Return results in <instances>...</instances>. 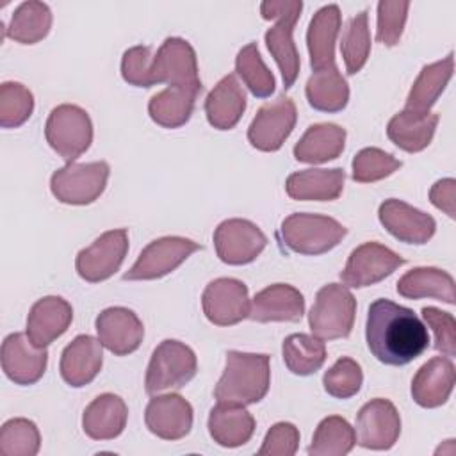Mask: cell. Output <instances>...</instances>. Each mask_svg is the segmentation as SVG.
Instances as JSON below:
<instances>
[{"instance_id": "6da1fadb", "label": "cell", "mask_w": 456, "mask_h": 456, "mask_svg": "<svg viewBox=\"0 0 456 456\" xmlns=\"http://www.w3.org/2000/svg\"><path fill=\"white\" fill-rule=\"evenodd\" d=\"M365 340L376 360L401 367L428 349L429 333L413 310L381 297L369 306Z\"/></svg>"}, {"instance_id": "7a4b0ae2", "label": "cell", "mask_w": 456, "mask_h": 456, "mask_svg": "<svg viewBox=\"0 0 456 456\" xmlns=\"http://www.w3.org/2000/svg\"><path fill=\"white\" fill-rule=\"evenodd\" d=\"M271 367L267 354L228 351L223 376L219 378L214 397L217 403L255 404L269 390Z\"/></svg>"}, {"instance_id": "3957f363", "label": "cell", "mask_w": 456, "mask_h": 456, "mask_svg": "<svg viewBox=\"0 0 456 456\" xmlns=\"http://www.w3.org/2000/svg\"><path fill=\"white\" fill-rule=\"evenodd\" d=\"M301 0H265L260 4L262 18L276 20V25L265 32V45L281 71L285 89H290L299 75L301 61L292 39V32L301 16Z\"/></svg>"}, {"instance_id": "277c9868", "label": "cell", "mask_w": 456, "mask_h": 456, "mask_svg": "<svg viewBox=\"0 0 456 456\" xmlns=\"http://www.w3.org/2000/svg\"><path fill=\"white\" fill-rule=\"evenodd\" d=\"M347 228L337 219L319 214L296 212L281 221L280 239L294 253L322 255L346 237Z\"/></svg>"}, {"instance_id": "5b68a950", "label": "cell", "mask_w": 456, "mask_h": 456, "mask_svg": "<svg viewBox=\"0 0 456 456\" xmlns=\"http://www.w3.org/2000/svg\"><path fill=\"white\" fill-rule=\"evenodd\" d=\"M356 314V299L346 285H324L310 308L308 326L321 340L349 337Z\"/></svg>"}, {"instance_id": "8992f818", "label": "cell", "mask_w": 456, "mask_h": 456, "mask_svg": "<svg viewBox=\"0 0 456 456\" xmlns=\"http://www.w3.org/2000/svg\"><path fill=\"white\" fill-rule=\"evenodd\" d=\"M198 370V360L194 351L175 338L162 340L150 358L144 388L150 395L164 390L185 387Z\"/></svg>"}, {"instance_id": "52a82bcc", "label": "cell", "mask_w": 456, "mask_h": 456, "mask_svg": "<svg viewBox=\"0 0 456 456\" xmlns=\"http://www.w3.org/2000/svg\"><path fill=\"white\" fill-rule=\"evenodd\" d=\"M46 142L66 164L75 162L93 142V123L89 114L73 103H62L52 109L45 125Z\"/></svg>"}, {"instance_id": "ba28073f", "label": "cell", "mask_w": 456, "mask_h": 456, "mask_svg": "<svg viewBox=\"0 0 456 456\" xmlns=\"http://www.w3.org/2000/svg\"><path fill=\"white\" fill-rule=\"evenodd\" d=\"M110 167L105 160L86 164H66L50 178V191L57 201L66 205H89L107 187Z\"/></svg>"}, {"instance_id": "9c48e42d", "label": "cell", "mask_w": 456, "mask_h": 456, "mask_svg": "<svg viewBox=\"0 0 456 456\" xmlns=\"http://www.w3.org/2000/svg\"><path fill=\"white\" fill-rule=\"evenodd\" d=\"M150 77L153 86L167 84V87H182L196 94L203 89L196 52L191 43L182 37H167L160 45L157 55H153Z\"/></svg>"}, {"instance_id": "30bf717a", "label": "cell", "mask_w": 456, "mask_h": 456, "mask_svg": "<svg viewBox=\"0 0 456 456\" xmlns=\"http://www.w3.org/2000/svg\"><path fill=\"white\" fill-rule=\"evenodd\" d=\"M201 248V244L178 235L155 239L139 253V258L123 274V280L139 281L162 278L173 273L178 265H182L192 253L200 251Z\"/></svg>"}, {"instance_id": "8fae6325", "label": "cell", "mask_w": 456, "mask_h": 456, "mask_svg": "<svg viewBox=\"0 0 456 456\" xmlns=\"http://www.w3.org/2000/svg\"><path fill=\"white\" fill-rule=\"evenodd\" d=\"M128 253L126 228L103 232L94 242L78 251L75 269L78 276L89 283H98L110 278L123 264Z\"/></svg>"}, {"instance_id": "7c38bea8", "label": "cell", "mask_w": 456, "mask_h": 456, "mask_svg": "<svg viewBox=\"0 0 456 456\" xmlns=\"http://www.w3.org/2000/svg\"><path fill=\"white\" fill-rule=\"evenodd\" d=\"M296 121V103L289 96L280 94L258 109L248 128V141L260 151H276L292 134Z\"/></svg>"}, {"instance_id": "4fadbf2b", "label": "cell", "mask_w": 456, "mask_h": 456, "mask_svg": "<svg viewBox=\"0 0 456 456\" xmlns=\"http://www.w3.org/2000/svg\"><path fill=\"white\" fill-rule=\"evenodd\" d=\"M404 262L401 255L379 242H363L351 251L340 280L353 289L370 287L390 276Z\"/></svg>"}, {"instance_id": "5bb4252c", "label": "cell", "mask_w": 456, "mask_h": 456, "mask_svg": "<svg viewBox=\"0 0 456 456\" xmlns=\"http://www.w3.org/2000/svg\"><path fill=\"white\" fill-rule=\"evenodd\" d=\"M265 246V233L248 219H226L219 223L214 232L216 253L219 260L228 265H244L253 262Z\"/></svg>"}, {"instance_id": "9a60e30c", "label": "cell", "mask_w": 456, "mask_h": 456, "mask_svg": "<svg viewBox=\"0 0 456 456\" xmlns=\"http://www.w3.org/2000/svg\"><path fill=\"white\" fill-rule=\"evenodd\" d=\"M356 442L372 451H388L401 435V417L388 399L365 403L356 415Z\"/></svg>"}, {"instance_id": "2e32d148", "label": "cell", "mask_w": 456, "mask_h": 456, "mask_svg": "<svg viewBox=\"0 0 456 456\" xmlns=\"http://www.w3.org/2000/svg\"><path fill=\"white\" fill-rule=\"evenodd\" d=\"M248 287L237 278L212 280L201 294L205 317L216 326H233L249 315Z\"/></svg>"}, {"instance_id": "e0dca14e", "label": "cell", "mask_w": 456, "mask_h": 456, "mask_svg": "<svg viewBox=\"0 0 456 456\" xmlns=\"http://www.w3.org/2000/svg\"><path fill=\"white\" fill-rule=\"evenodd\" d=\"M48 363L46 347H36L27 333H11L2 344V370L16 385L37 383Z\"/></svg>"}, {"instance_id": "ac0fdd59", "label": "cell", "mask_w": 456, "mask_h": 456, "mask_svg": "<svg viewBox=\"0 0 456 456\" xmlns=\"http://www.w3.org/2000/svg\"><path fill=\"white\" fill-rule=\"evenodd\" d=\"M98 338L116 356H126L139 349L144 326L141 319L125 306H109L102 310L94 321Z\"/></svg>"}, {"instance_id": "d6986e66", "label": "cell", "mask_w": 456, "mask_h": 456, "mask_svg": "<svg viewBox=\"0 0 456 456\" xmlns=\"http://www.w3.org/2000/svg\"><path fill=\"white\" fill-rule=\"evenodd\" d=\"M378 217L390 235L406 244H426L436 232V221L429 214L395 198L379 205Z\"/></svg>"}, {"instance_id": "ffe728a7", "label": "cell", "mask_w": 456, "mask_h": 456, "mask_svg": "<svg viewBox=\"0 0 456 456\" xmlns=\"http://www.w3.org/2000/svg\"><path fill=\"white\" fill-rule=\"evenodd\" d=\"M192 406L178 394H166L150 399L144 422L146 428L162 440H180L192 428Z\"/></svg>"}, {"instance_id": "44dd1931", "label": "cell", "mask_w": 456, "mask_h": 456, "mask_svg": "<svg viewBox=\"0 0 456 456\" xmlns=\"http://www.w3.org/2000/svg\"><path fill=\"white\" fill-rule=\"evenodd\" d=\"M305 314L303 294L287 283H274L256 292L249 303V319L256 322H297Z\"/></svg>"}, {"instance_id": "7402d4cb", "label": "cell", "mask_w": 456, "mask_h": 456, "mask_svg": "<svg viewBox=\"0 0 456 456\" xmlns=\"http://www.w3.org/2000/svg\"><path fill=\"white\" fill-rule=\"evenodd\" d=\"M102 347L103 346L100 338H94L91 335L75 337L61 354L59 370L62 379L73 388L89 385L102 370V363H103Z\"/></svg>"}, {"instance_id": "603a6c76", "label": "cell", "mask_w": 456, "mask_h": 456, "mask_svg": "<svg viewBox=\"0 0 456 456\" xmlns=\"http://www.w3.org/2000/svg\"><path fill=\"white\" fill-rule=\"evenodd\" d=\"M71 321V305L59 296H46L32 305L27 317V335L36 347H46L66 333Z\"/></svg>"}, {"instance_id": "cb8c5ba5", "label": "cell", "mask_w": 456, "mask_h": 456, "mask_svg": "<svg viewBox=\"0 0 456 456\" xmlns=\"http://www.w3.org/2000/svg\"><path fill=\"white\" fill-rule=\"evenodd\" d=\"M454 363L447 356L428 360L411 379V397L422 408H438L447 403L454 388Z\"/></svg>"}, {"instance_id": "d4e9b609", "label": "cell", "mask_w": 456, "mask_h": 456, "mask_svg": "<svg viewBox=\"0 0 456 456\" xmlns=\"http://www.w3.org/2000/svg\"><path fill=\"white\" fill-rule=\"evenodd\" d=\"M342 14L337 4L321 7L310 20L306 32V46L310 66L314 71L335 66V43L340 32Z\"/></svg>"}, {"instance_id": "484cf974", "label": "cell", "mask_w": 456, "mask_h": 456, "mask_svg": "<svg viewBox=\"0 0 456 456\" xmlns=\"http://www.w3.org/2000/svg\"><path fill=\"white\" fill-rule=\"evenodd\" d=\"M128 408L116 394H102L93 399L82 415V429L93 440H112L126 426Z\"/></svg>"}, {"instance_id": "4316f807", "label": "cell", "mask_w": 456, "mask_h": 456, "mask_svg": "<svg viewBox=\"0 0 456 456\" xmlns=\"http://www.w3.org/2000/svg\"><path fill=\"white\" fill-rule=\"evenodd\" d=\"M246 110V93L233 73L223 77L205 98V114L217 130H232Z\"/></svg>"}, {"instance_id": "83f0119b", "label": "cell", "mask_w": 456, "mask_h": 456, "mask_svg": "<svg viewBox=\"0 0 456 456\" xmlns=\"http://www.w3.org/2000/svg\"><path fill=\"white\" fill-rule=\"evenodd\" d=\"M346 173L333 169H303L292 173L285 182V191L297 201H333L344 191Z\"/></svg>"}, {"instance_id": "f1b7e54d", "label": "cell", "mask_w": 456, "mask_h": 456, "mask_svg": "<svg viewBox=\"0 0 456 456\" xmlns=\"http://www.w3.org/2000/svg\"><path fill=\"white\" fill-rule=\"evenodd\" d=\"M208 433L221 447H240L255 433V419L242 404L217 403L208 415Z\"/></svg>"}, {"instance_id": "f546056e", "label": "cell", "mask_w": 456, "mask_h": 456, "mask_svg": "<svg viewBox=\"0 0 456 456\" xmlns=\"http://www.w3.org/2000/svg\"><path fill=\"white\" fill-rule=\"evenodd\" d=\"M438 114L428 112V114H419L403 109L387 125V135L388 139L401 150L408 153H417L422 151L424 148L429 146L436 125H438Z\"/></svg>"}, {"instance_id": "4dcf8cb0", "label": "cell", "mask_w": 456, "mask_h": 456, "mask_svg": "<svg viewBox=\"0 0 456 456\" xmlns=\"http://www.w3.org/2000/svg\"><path fill=\"white\" fill-rule=\"evenodd\" d=\"M346 146V130L335 123H317L306 128L294 146V159L305 164H322L337 159Z\"/></svg>"}, {"instance_id": "1f68e13d", "label": "cell", "mask_w": 456, "mask_h": 456, "mask_svg": "<svg viewBox=\"0 0 456 456\" xmlns=\"http://www.w3.org/2000/svg\"><path fill=\"white\" fill-rule=\"evenodd\" d=\"M454 73V55L449 53L442 61L426 64L417 80L413 82L408 98H406V110L419 112V114H428L429 109L436 103L444 89L447 87L449 80L452 78Z\"/></svg>"}, {"instance_id": "d6a6232c", "label": "cell", "mask_w": 456, "mask_h": 456, "mask_svg": "<svg viewBox=\"0 0 456 456\" xmlns=\"http://www.w3.org/2000/svg\"><path fill=\"white\" fill-rule=\"evenodd\" d=\"M397 294L406 299L433 297L447 305L456 303L454 278L438 267H415L397 281Z\"/></svg>"}, {"instance_id": "836d02e7", "label": "cell", "mask_w": 456, "mask_h": 456, "mask_svg": "<svg viewBox=\"0 0 456 456\" xmlns=\"http://www.w3.org/2000/svg\"><path fill=\"white\" fill-rule=\"evenodd\" d=\"M305 93L310 107L328 114L340 112L349 102V86L337 66L314 71Z\"/></svg>"}, {"instance_id": "e575fe53", "label": "cell", "mask_w": 456, "mask_h": 456, "mask_svg": "<svg viewBox=\"0 0 456 456\" xmlns=\"http://www.w3.org/2000/svg\"><path fill=\"white\" fill-rule=\"evenodd\" d=\"M198 94L182 87H166L148 102L150 118L162 128H178L185 125L196 105Z\"/></svg>"}, {"instance_id": "d590c367", "label": "cell", "mask_w": 456, "mask_h": 456, "mask_svg": "<svg viewBox=\"0 0 456 456\" xmlns=\"http://www.w3.org/2000/svg\"><path fill=\"white\" fill-rule=\"evenodd\" d=\"M52 28V11L46 4L30 0L23 2L12 12L5 36L21 45L39 43Z\"/></svg>"}, {"instance_id": "8d00e7d4", "label": "cell", "mask_w": 456, "mask_h": 456, "mask_svg": "<svg viewBox=\"0 0 456 456\" xmlns=\"http://www.w3.org/2000/svg\"><path fill=\"white\" fill-rule=\"evenodd\" d=\"M281 354L292 374L310 376L322 367L326 360V346L315 335L292 333L283 340Z\"/></svg>"}, {"instance_id": "74e56055", "label": "cell", "mask_w": 456, "mask_h": 456, "mask_svg": "<svg viewBox=\"0 0 456 456\" xmlns=\"http://www.w3.org/2000/svg\"><path fill=\"white\" fill-rule=\"evenodd\" d=\"M356 444L354 428L338 415L322 419L308 447L310 456H346Z\"/></svg>"}, {"instance_id": "f35d334b", "label": "cell", "mask_w": 456, "mask_h": 456, "mask_svg": "<svg viewBox=\"0 0 456 456\" xmlns=\"http://www.w3.org/2000/svg\"><path fill=\"white\" fill-rule=\"evenodd\" d=\"M235 71L255 98H269L274 93V77L262 61L256 43L242 46L235 57Z\"/></svg>"}, {"instance_id": "ab89813d", "label": "cell", "mask_w": 456, "mask_h": 456, "mask_svg": "<svg viewBox=\"0 0 456 456\" xmlns=\"http://www.w3.org/2000/svg\"><path fill=\"white\" fill-rule=\"evenodd\" d=\"M340 52L344 57L347 75H356L367 62L370 53V32H369V14L367 11H360L353 16L340 41Z\"/></svg>"}, {"instance_id": "60d3db41", "label": "cell", "mask_w": 456, "mask_h": 456, "mask_svg": "<svg viewBox=\"0 0 456 456\" xmlns=\"http://www.w3.org/2000/svg\"><path fill=\"white\" fill-rule=\"evenodd\" d=\"M39 445V429L28 419H11L0 429V452L5 456H34Z\"/></svg>"}, {"instance_id": "b9f144b4", "label": "cell", "mask_w": 456, "mask_h": 456, "mask_svg": "<svg viewBox=\"0 0 456 456\" xmlns=\"http://www.w3.org/2000/svg\"><path fill=\"white\" fill-rule=\"evenodd\" d=\"M34 110V96L20 82H4L0 86V126L18 128Z\"/></svg>"}, {"instance_id": "7bdbcfd3", "label": "cell", "mask_w": 456, "mask_h": 456, "mask_svg": "<svg viewBox=\"0 0 456 456\" xmlns=\"http://www.w3.org/2000/svg\"><path fill=\"white\" fill-rule=\"evenodd\" d=\"M403 162L379 148H363L353 159V180L372 183L395 173Z\"/></svg>"}, {"instance_id": "ee69618b", "label": "cell", "mask_w": 456, "mask_h": 456, "mask_svg": "<svg viewBox=\"0 0 456 456\" xmlns=\"http://www.w3.org/2000/svg\"><path fill=\"white\" fill-rule=\"evenodd\" d=\"M363 383V372L356 360L342 356L322 376L324 390L337 399H349L356 395Z\"/></svg>"}, {"instance_id": "f6af8a7d", "label": "cell", "mask_w": 456, "mask_h": 456, "mask_svg": "<svg viewBox=\"0 0 456 456\" xmlns=\"http://www.w3.org/2000/svg\"><path fill=\"white\" fill-rule=\"evenodd\" d=\"M410 2L381 0L378 4L376 41L385 46H395L401 41Z\"/></svg>"}, {"instance_id": "bcb514c9", "label": "cell", "mask_w": 456, "mask_h": 456, "mask_svg": "<svg viewBox=\"0 0 456 456\" xmlns=\"http://www.w3.org/2000/svg\"><path fill=\"white\" fill-rule=\"evenodd\" d=\"M422 319L435 333V349L447 358L456 354V319L436 306H424Z\"/></svg>"}, {"instance_id": "7dc6e473", "label": "cell", "mask_w": 456, "mask_h": 456, "mask_svg": "<svg viewBox=\"0 0 456 456\" xmlns=\"http://www.w3.org/2000/svg\"><path fill=\"white\" fill-rule=\"evenodd\" d=\"M151 48L150 46H132L123 53L121 59V77L125 82L135 87H151V77H150V68H151Z\"/></svg>"}, {"instance_id": "c3c4849f", "label": "cell", "mask_w": 456, "mask_h": 456, "mask_svg": "<svg viewBox=\"0 0 456 456\" xmlns=\"http://www.w3.org/2000/svg\"><path fill=\"white\" fill-rule=\"evenodd\" d=\"M299 447V429L290 422H276L267 431L262 447L258 449L260 456H292Z\"/></svg>"}, {"instance_id": "681fc988", "label": "cell", "mask_w": 456, "mask_h": 456, "mask_svg": "<svg viewBox=\"0 0 456 456\" xmlns=\"http://www.w3.org/2000/svg\"><path fill=\"white\" fill-rule=\"evenodd\" d=\"M431 203L444 210L451 219L456 217V180L454 178H444L438 180L431 191H429Z\"/></svg>"}]
</instances>
